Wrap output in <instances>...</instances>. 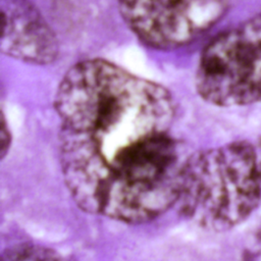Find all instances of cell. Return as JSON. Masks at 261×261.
I'll return each instance as SVG.
<instances>
[{
  "label": "cell",
  "instance_id": "1",
  "mask_svg": "<svg viewBox=\"0 0 261 261\" xmlns=\"http://www.w3.org/2000/svg\"><path fill=\"white\" fill-rule=\"evenodd\" d=\"M54 106L61 172L80 209L141 224L175 204L189 155L171 136L167 89L93 58L67 70Z\"/></svg>",
  "mask_w": 261,
  "mask_h": 261
},
{
  "label": "cell",
  "instance_id": "2",
  "mask_svg": "<svg viewBox=\"0 0 261 261\" xmlns=\"http://www.w3.org/2000/svg\"><path fill=\"white\" fill-rule=\"evenodd\" d=\"M260 201L256 146L236 141L188 156L174 205L199 227L225 231L248 219Z\"/></svg>",
  "mask_w": 261,
  "mask_h": 261
},
{
  "label": "cell",
  "instance_id": "3",
  "mask_svg": "<svg viewBox=\"0 0 261 261\" xmlns=\"http://www.w3.org/2000/svg\"><path fill=\"white\" fill-rule=\"evenodd\" d=\"M195 85L218 107L261 103V13L213 38L203 49Z\"/></svg>",
  "mask_w": 261,
  "mask_h": 261
},
{
  "label": "cell",
  "instance_id": "4",
  "mask_svg": "<svg viewBox=\"0 0 261 261\" xmlns=\"http://www.w3.org/2000/svg\"><path fill=\"white\" fill-rule=\"evenodd\" d=\"M229 0H117L120 15L146 46L172 50L190 44L225 14Z\"/></svg>",
  "mask_w": 261,
  "mask_h": 261
},
{
  "label": "cell",
  "instance_id": "5",
  "mask_svg": "<svg viewBox=\"0 0 261 261\" xmlns=\"http://www.w3.org/2000/svg\"><path fill=\"white\" fill-rule=\"evenodd\" d=\"M3 31L1 51L19 61L47 65L55 61L57 38L30 0H0Z\"/></svg>",
  "mask_w": 261,
  "mask_h": 261
},
{
  "label": "cell",
  "instance_id": "6",
  "mask_svg": "<svg viewBox=\"0 0 261 261\" xmlns=\"http://www.w3.org/2000/svg\"><path fill=\"white\" fill-rule=\"evenodd\" d=\"M1 261H66L55 250L43 245L21 243L3 251Z\"/></svg>",
  "mask_w": 261,
  "mask_h": 261
},
{
  "label": "cell",
  "instance_id": "7",
  "mask_svg": "<svg viewBox=\"0 0 261 261\" xmlns=\"http://www.w3.org/2000/svg\"><path fill=\"white\" fill-rule=\"evenodd\" d=\"M242 261H261V229L245 250Z\"/></svg>",
  "mask_w": 261,
  "mask_h": 261
},
{
  "label": "cell",
  "instance_id": "8",
  "mask_svg": "<svg viewBox=\"0 0 261 261\" xmlns=\"http://www.w3.org/2000/svg\"><path fill=\"white\" fill-rule=\"evenodd\" d=\"M1 158L3 159L4 156L7 154L9 145H10V136H9V129L6 124V120L4 117V114L1 115Z\"/></svg>",
  "mask_w": 261,
  "mask_h": 261
},
{
  "label": "cell",
  "instance_id": "9",
  "mask_svg": "<svg viewBox=\"0 0 261 261\" xmlns=\"http://www.w3.org/2000/svg\"><path fill=\"white\" fill-rule=\"evenodd\" d=\"M256 150H257V155H258V160H259V165H260V171H261V139L259 140V143L256 146Z\"/></svg>",
  "mask_w": 261,
  "mask_h": 261
}]
</instances>
